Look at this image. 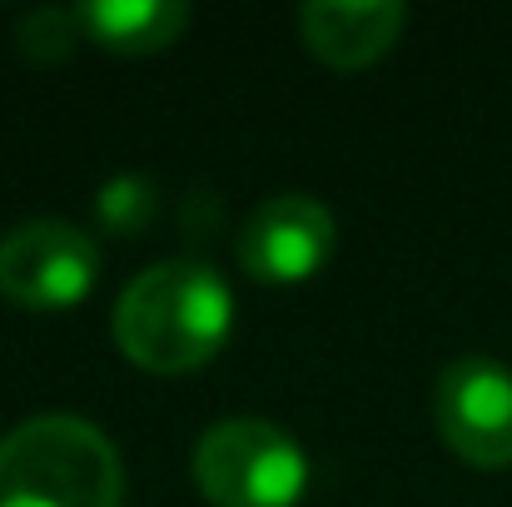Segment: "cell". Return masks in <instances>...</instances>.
<instances>
[{
    "instance_id": "3",
    "label": "cell",
    "mask_w": 512,
    "mask_h": 507,
    "mask_svg": "<svg viewBox=\"0 0 512 507\" xmlns=\"http://www.w3.org/2000/svg\"><path fill=\"white\" fill-rule=\"evenodd\" d=\"M194 488L214 507H299L309 453L269 418H224L194 443Z\"/></svg>"
},
{
    "instance_id": "1",
    "label": "cell",
    "mask_w": 512,
    "mask_h": 507,
    "mask_svg": "<svg viewBox=\"0 0 512 507\" xmlns=\"http://www.w3.org/2000/svg\"><path fill=\"white\" fill-rule=\"evenodd\" d=\"M234 329V294L204 259H160L140 269L115 304V343L150 373L209 363Z\"/></svg>"
},
{
    "instance_id": "2",
    "label": "cell",
    "mask_w": 512,
    "mask_h": 507,
    "mask_svg": "<svg viewBox=\"0 0 512 507\" xmlns=\"http://www.w3.org/2000/svg\"><path fill=\"white\" fill-rule=\"evenodd\" d=\"M0 507H125L115 443L75 413L25 418L0 438Z\"/></svg>"
},
{
    "instance_id": "4",
    "label": "cell",
    "mask_w": 512,
    "mask_h": 507,
    "mask_svg": "<svg viewBox=\"0 0 512 507\" xmlns=\"http://www.w3.org/2000/svg\"><path fill=\"white\" fill-rule=\"evenodd\" d=\"M100 279V244L65 219H25L0 234V294L50 314L80 304Z\"/></svg>"
},
{
    "instance_id": "7",
    "label": "cell",
    "mask_w": 512,
    "mask_h": 507,
    "mask_svg": "<svg viewBox=\"0 0 512 507\" xmlns=\"http://www.w3.org/2000/svg\"><path fill=\"white\" fill-rule=\"evenodd\" d=\"M403 25H408V10L398 0H309L299 10V30L309 50L334 70L373 65L398 40Z\"/></svg>"
},
{
    "instance_id": "5",
    "label": "cell",
    "mask_w": 512,
    "mask_h": 507,
    "mask_svg": "<svg viewBox=\"0 0 512 507\" xmlns=\"http://www.w3.org/2000/svg\"><path fill=\"white\" fill-rule=\"evenodd\" d=\"M443 443L473 468L512 463V368L493 353H463L443 368L433 393Z\"/></svg>"
},
{
    "instance_id": "9",
    "label": "cell",
    "mask_w": 512,
    "mask_h": 507,
    "mask_svg": "<svg viewBox=\"0 0 512 507\" xmlns=\"http://www.w3.org/2000/svg\"><path fill=\"white\" fill-rule=\"evenodd\" d=\"M15 40L30 60H60L80 40V20H75V10H30L15 25Z\"/></svg>"
},
{
    "instance_id": "6",
    "label": "cell",
    "mask_w": 512,
    "mask_h": 507,
    "mask_svg": "<svg viewBox=\"0 0 512 507\" xmlns=\"http://www.w3.org/2000/svg\"><path fill=\"white\" fill-rule=\"evenodd\" d=\"M334 254V214L304 189L269 194L239 234V264L259 284H304Z\"/></svg>"
},
{
    "instance_id": "8",
    "label": "cell",
    "mask_w": 512,
    "mask_h": 507,
    "mask_svg": "<svg viewBox=\"0 0 512 507\" xmlns=\"http://www.w3.org/2000/svg\"><path fill=\"white\" fill-rule=\"evenodd\" d=\"M75 20H80V35H90L105 50L150 55L184 35L189 5L184 0H85L75 5Z\"/></svg>"
}]
</instances>
